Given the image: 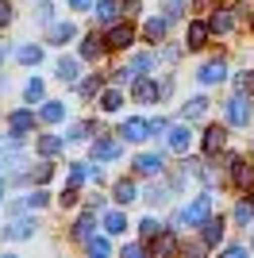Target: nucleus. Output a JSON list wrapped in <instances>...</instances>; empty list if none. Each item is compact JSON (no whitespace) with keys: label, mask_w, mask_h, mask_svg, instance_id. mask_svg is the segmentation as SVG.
<instances>
[{"label":"nucleus","mask_w":254,"mask_h":258,"mask_svg":"<svg viewBox=\"0 0 254 258\" xmlns=\"http://www.w3.org/2000/svg\"><path fill=\"white\" fill-rule=\"evenodd\" d=\"M119 135H123L127 143H143L154 135V119H123L119 123Z\"/></svg>","instance_id":"1"},{"label":"nucleus","mask_w":254,"mask_h":258,"mask_svg":"<svg viewBox=\"0 0 254 258\" xmlns=\"http://www.w3.org/2000/svg\"><path fill=\"white\" fill-rule=\"evenodd\" d=\"M223 112H227V123H235V127H246V123H250V104H246L243 93L227 100V108H223Z\"/></svg>","instance_id":"2"},{"label":"nucleus","mask_w":254,"mask_h":258,"mask_svg":"<svg viewBox=\"0 0 254 258\" xmlns=\"http://www.w3.org/2000/svg\"><path fill=\"white\" fill-rule=\"evenodd\" d=\"M204 220H212V193H201L185 208V224H204Z\"/></svg>","instance_id":"3"},{"label":"nucleus","mask_w":254,"mask_h":258,"mask_svg":"<svg viewBox=\"0 0 254 258\" xmlns=\"http://www.w3.org/2000/svg\"><path fill=\"white\" fill-rule=\"evenodd\" d=\"M104 43L112 46V50H127V46L135 43V31H131L127 23H112V27H108V35H104Z\"/></svg>","instance_id":"4"},{"label":"nucleus","mask_w":254,"mask_h":258,"mask_svg":"<svg viewBox=\"0 0 254 258\" xmlns=\"http://www.w3.org/2000/svg\"><path fill=\"white\" fill-rule=\"evenodd\" d=\"M135 170L143 173V177H154V173L166 170V162H162V154H139V158H135Z\"/></svg>","instance_id":"5"},{"label":"nucleus","mask_w":254,"mask_h":258,"mask_svg":"<svg viewBox=\"0 0 254 258\" xmlns=\"http://www.w3.org/2000/svg\"><path fill=\"white\" fill-rule=\"evenodd\" d=\"M197 77H201L204 85H220L223 77H227V66H223L220 58H216V62H204V66H201V74H197Z\"/></svg>","instance_id":"6"},{"label":"nucleus","mask_w":254,"mask_h":258,"mask_svg":"<svg viewBox=\"0 0 254 258\" xmlns=\"http://www.w3.org/2000/svg\"><path fill=\"white\" fill-rule=\"evenodd\" d=\"M162 97V85H154L150 77H139L135 81V100L139 104H150V100H158Z\"/></svg>","instance_id":"7"},{"label":"nucleus","mask_w":254,"mask_h":258,"mask_svg":"<svg viewBox=\"0 0 254 258\" xmlns=\"http://www.w3.org/2000/svg\"><path fill=\"white\" fill-rule=\"evenodd\" d=\"M189 139H193V131L185 127V123H177V127H169V151H177V154H185L189 151Z\"/></svg>","instance_id":"8"},{"label":"nucleus","mask_w":254,"mask_h":258,"mask_svg":"<svg viewBox=\"0 0 254 258\" xmlns=\"http://www.w3.org/2000/svg\"><path fill=\"white\" fill-rule=\"evenodd\" d=\"M223 143H227V131H223L220 123H212V127L204 131V154H216V151H223Z\"/></svg>","instance_id":"9"},{"label":"nucleus","mask_w":254,"mask_h":258,"mask_svg":"<svg viewBox=\"0 0 254 258\" xmlns=\"http://www.w3.org/2000/svg\"><path fill=\"white\" fill-rule=\"evenodd\" d=\"M231 177H235V185H239V189H250V181H254V166H246L243 158H231Z\"/></svg>","instance_id":"10"},{"label":"nucleus","mask_w":254,"mask_h":258,"mask_svg":"<svg viewBox=\"0 0 254 258\" xmlns=\"http://www.w3.org/2000/svg\"><path fill=\"white\" fill-rule=\"evenodd\" d=\"M93 158H100V162L119 158V143H116V139H96V143H93Z\"/></svg>","instance_id":"11"},{"label":"nucleus","mask_w":254,"mask_h":258,"mask_svg":"<svg viewBox=\"0 0 254 258\" xmlns=\"http://www.w3.org/2000/svg\"><path fill=\"white\" fill-rule=\"evenodd\" d=\"M93 12H96V20H100V23H116V16H119V0H96Z\"/></svg>","instance_id":"12"},{"label":"nucleus","mask_w":254,"mask_h":258,"mask_svg":"<svg viewBox=\"0 0 254 258\" xmlns=\"http://www.w3.org/2000/svg\"><path fill=\"white\" fill-rule=\"evenodd\" d=\"M8 127H12V135H27V131L35 127V116H31V112H12Z\"/></svg>","instance_id":"13"},{"label":"nucleus","mask_w":254,"mask_h":258,"mask_svg":"<svg viewBox=\"0 0 254 258\" xmlns=\"http://www.w3.org/2000/svg\"><path fill=\"white\" fill-rule=\"evenodd\" d=\"M208 31H212V23H189V31H185V43L193 46V50H197V46H204V39H208Z\"/></svg>","instance_id":"14"},{"label":"nucleus","mask_w":254,"mask_h":258,"mask_svg":"<svg viewBox=\"0 0 254 258\" xmlns=\"http://www.w3.org/2000/svg\"><path fill=\"white\" fill-rule=\"evenodd\" d=\"M204 247H220V239H223V220H204Z\"/></svg>","instance_id":"15"},{"label":"nucleus","mask_w":254,"mask_h":258,"mask_svg":"<svg viewBox=\"0 0 254 258\" xmlns=\"http://www.w3.org/2000/svg\"><path fill=\"white\" fill-rule=\"evenodd\" d=\"M104 39H100V35H89V39H85V43H81V58H85V62H93V58H100V50H104Z\"/></svg>","instance_id":"16"},{"label":"nucleus","mask_w":254,"mask_h":258,"mask_svg":"<svg viewBox=\"0 0 254 258\" xmlns=\"http://www.w3.org/2000/svg\"><path fill=\"white\" fill-rule=\"evenodd\" d=\"M150 66H154V54H135V58H131V62L123 66V70H127L131 77H139V74H147Z\"/></svg>","instance_id":"17"},{"label":"nucleus","mask_w":254,"mask_h":258,"mask_svg":"<svg viewBox=\"0 0 254 258\" xmlns=\"http://www.w3.org/2000/svg\"><path fill=\"white\" fill-rule=\"evenodd\" d=\"M74 35H77V27H74V23H54V27H50V43L66 46L70 39H74Z\"/></svg>","instance_id":"18"},{"label":"nucleus","mask_w":254,"mask_h":258,"mask_svg":"<svg viewBox=\"0 0 254 258\" xmlns=\"http://www.w3.org/2000/svg\"><path fill=\"white\" fill-rule=\"evenodd\" d=\"M31 231H35V224H31V220H12V224L4 227V235H8V239H27Z\"/></svg>","instance_id":"19"},{"label":"nucleus","mask_w":254,"mask_h":258,"mask_svg":"<svg viewBox=\"0 0 254 258\" xmlns=\"http://www.w3.org/2000/svg\"><path fill=\"white\" fill-rule=\"evenodd\" d=\"M166 27H169V20H158V16H154V20H147V23H143V35H147L150 43H158L162 35H166Z\"/></svg>","instance_id":"20"},{"label":"nucleus","mask_w":254,"mask_h":258,"mask_svg":"<svg viewBox=\"0 0 254 258\" xmlns=\"http://www.w3.org/2000/svg\"><path fill=\"white\" fill-rule=\"evenodd\" d=\"M62 147H66L62 135H42V139H39V154H46V158H50V154H58Z\"/></svg>","instance_id":"21"},{"label":"nucleus","mask_w":254,"mask_h":258,"mask_svg":"<svg viewBox=\"0 0 254 258\" xmlns=\"http://www.w3.org/2000/svg\"><path fill=\"white\" fill-rule=\"evenodd\" d=\"M85 177H100V170H89L85 162H74V166H70V185H81Z\"/></svg>","instance_id":"22"},{"label":"nucleus","mask_w":254,"mask_h":258,"mask_svg":"<svg viewBox=\"0 0 254 258\" xmlns=\"http://www.w3.org/2000/svg\"><path fill=\"white\" fill-rule=\"evenodd\" d=\"M104 231H108V235L127 231V216H123V212H108V216H104Z\"/></svg>","instance_id":"23"},{"label":"nucleus","mask_w":254,"mask_h":258,"mask_svg":"<svg viewBox=\"0 0 254 258\" xmlns=\"http://www.w3.org/2000/svg\"><path fill=\"white\" fill-rule=\"evenodd\" d=\"M39 116H42V119H46V123H58V119H62V116H66V108H62V104H58V100H46V104H42V108H39Z\"/></svg>","instance_id":"24"},{"label":"nucleus","mask_w":254,"mask_h":258,"mask_svg":"<svg viewBox=\"0 0 254 258\" xmlns=\"http://www.w3.org/2000/svg\"><path fill=\"white\" fill-rule=\"evenodd\" d=\"M204 108H208V100H204V97H193L189 104L181 108V116H185V119H197V116H204Z\"/></svg>","instance_id":"25"},{"label":"nucleus","mask_w":254,"mask_h":258,"mask_svg":"<svg viewBox=\"0 0 254 258\" xmlns=\"http://www.w3.org/2000/svg\"><path fill=\"white\" fill-rule=\"evenodd\" d=\"M135 197H139L135 181H119V185H116V201H119V205H131Z\"/></svg>","instance_id":"26"},{"label":"nucleus","mask_w":254,"mask_h":258,"mask_svg":"<svg viewBox=\"0 0 254 258\" xmlns=\"http://www.w3.org/2000/svg\"><path fill=\"white\" fill-rule=\"evenodd\" d=\"M58 77L62 81H77V58H62L58 62Z\"/></svg>","instance_id":"27"},{"label":"nucleus","mask_w":254,"mask_h":258,"mask_svg":"<svg viewBox=\"0 0 254 258\" xmlns=\"http://www.w3.org/2000/svg\"><path fill=\"white\" fill-rule=\"evenodd\" d=\"M231 12H235V8H231ZM231 12H216V16H212V31H231V23H235Z\"/></svg>","instance_id":"28"},{"label":"nucleus","mask_w":254,"mask_h":258,"mask_svg":"<svg viewBox=\"0 0 254 258\" xmlns=\"http://www.w3.org/2000/svg\"><path fill=\"white\" fill-rule=\"evenodd\" d=\"M119 104H123V97H119V89H108L104 97H100V108H104V112H116Z\"/></svg>","instance_id":"29"},{"label":"nucleus","mask_w":254,"mask_h":258,"mask_svg":"<svg viewBox=\"0 0 254 258\" xmlns=\"http://www.w3.org/2000/svg\"><path fill=\"white\" fill-rule=\"evenodd\" d=\"M89 231H93V212H85L74 224V239H89Z\"/></svg>","instance_id":"30"},{"label":"nucleus","mask_w":254,"mask_h":258,"mask_svg":"<svg viewBox=\"0 0 254 258\" xmlns=\"http://www.w3.org/2000/svg\"><path fill=\"white\" fill-rule=\"evenodd\" d=\"M139 231H143V239H154V235H162V224L154 220V216H147V220L139 224Z\"/></svg>","instance_id":"31"},{"label":"nucleus","mask_w":254,"mask_h":258,"mask_svg":"<svg viewBox=\"0 0 254 258\" xmlns=\"http://www.w3.org/2000/svg\"><path fill=\"white\" fill-rule=\"evenodd\" d=\"M20 62L39 66V62H42V50H39V46H20Z\"/></svg>","instance_id":"32"},{"label":"nucleus","mask_w":254,"mask_h":258,"mask_svg":"<svg viewBox=\"0 0 254 258\" xmlns=\"http://www.w3.org/2000/svg\"><path fill=\"white\" fill-rule=\"evenodd\" d=\"M85 247H89V254H100V258H104L108 250H112V247H108V239H93V235L85 239Z\"/></svg>","instance_id":"33"},{"label":"nucleus","mask_w":254,"mask_h":258,"mask_svg":"<svg viewBox=\"0 0 254 258\" xmlns=\"http://www.w3.org/2000/svg\"><path fill=\"white\" fill-rule=\"evenodd\" d=\"M23 97L31 100V104H35V100H42V81H39V77H31V81H27V89H23Z\"/></svg>","instance_id":"34"},{"label":"nucleus","mask_w":254,"mask_h":258,"mask_svg":"<svg viewBox=\"0 0 254 258\" xmlns=\"http://www.w3.org/2000/svg\"><path fill=\"white\" fill-rule=\"evenodd\" d=\"M58 201H62V208H74V205H77V185H66Z\"/></svg>","instance_id":"35"},{"label":"nucleus","mask_w":254,"mask_h":258,"mask_svg":"<svg viewBox=\"0 0 254 258\" xmlns=\"http://www.w3.org/2000/svg\"><path fill=\"white\" fill-rule=\"evenodd\" d=\"M235 220H239V224H250V220H254V205H246V201H243V205L235 208Z\"/></svg>","instance_id":"36"},{"label":"nucleus","mask_w":254,"mask_h":258,"mask_svg":"<svg viewBox=\"0 0 254 258\" xmlns=\"http://www.w3.org/2000/svg\"><path fill=\"white\" fill-rule=\"evenodd\" d=\"M235 89L239 93H254V74H239L235 77Z\"/></svg>","instance_id":"37"},{"label":"nucleus","mask_w":254,"mask_h":258,"mask_svg":"<svg viewBox=\"0 0 254 258\" xmlns=\"http://www.w3.org/2000/svg\"><path fill=\"white\" fill-rule=\"evenodd\" d=\"M147 201H150V205H162V201H166V185H150V189H147Z\"/></svg>","instance_id":"38"},{"label":"nucleus","mask_w":254,"mask_h":258,"mask_svg":"<svg viewBox=\"0 0 254 258\" xmlns=\"http://www.w3.org/2000/svg\"><path fill=\"white\" fill-rule=\"evenodd\" d=\"M181 12H185V4H181V0H166V20H177Z\"/></svg>","instance_id":"39"},{"label":"nucleus","mask_w":254,"mask_h":258,"mask_svg":"<svg viewBox=\"0 0 254 258\" xmlns=\"http://www.w3.org/2000/svg\"><path fill=\"white\" fill-rule=\"evenodd\" d=\"M166 250H173V235H162L158 243H154V254H166Z\"/></svg>","instance_id":"40"},{"label":"nucleus","mask_w":254,"mask_h":258,"mask_svg":"<svg viewBox=\"0 0 254 258\" xmlns=\"http://www.w3.org/2000/svg\"><path fill=\"white\" fill-rule=\"evenodd\" d=\"M46 205V193H42V189H35L31 197H27V208H42Z\"/></svg>","instance_id":"41"},{"label":"nucleus","mask_w":254,"mask_h":258,"mask_svg":"<svg viewBox=\"0 0 254 258\" xmlns=\"http://www.w3.org/2000/svg\"><path fill=\"white\" fill-rule=\"evenodd\" d=\"M96 89H100V77H89V81L81 85V97H93Z\"/></svg>","instance_id":"42"},{"label":"nucleus","mask_w":254,"mask_h":258,"mask_svg":"<svg viewBox=\"0 0 254 258\" xmlns=\"http://www.w3.org/2000/svg\"><path fill=\"white\" fill-rule=\"evenodd\" d=\"M85 135H89V123H77V127H70V135H66V139H85Z\"/></svg>","instance_id":"43"},{"label":"nucleus","mask_w":254,"mask_h":258,"mask_svg":"<svg viewBox=\"0 0 254 258\" xmlns=\"http://www.w3.org/2000/svg\"><path fill=\"white\" fill-rule=\"evenodd\" d=\"M139 254H143V243H127L123 247V258H139Z\"/></svg>","instance_id":"44"},{"label":"nucleus","mask_w":254,"mask_h":258,"mask_svg":"<svg viewBox=\"0 0 254 258\" xmlns=\"http://www.w3.org/2000/svg\"><path fill=\"white\" fill-rule=\"evenodd\" d=\"M8 20H12V4H8V0H0V27H4Z\"/></svg>","instance_id":"45"},{"label":"nucleus","mask_w":254,"mask_h":258,"mask_svg":"<svg viewBox=\"0 0 254 258\" xmlns=\"http://www.w3.org/2000/svg\"><path fill=\"white\" fill-rule=\"evenodd\" d=\"M50 173H54V166H39V170H35V181H46Z\"/></svg>","instance_id":"46"},{"label":"nucleus","mask_w":254,"mask_h":258,"mask_svg":"<svg viewBox=\"0 0 254 258\" xmlns=\"http://www.w3.org/2000/svg\"><path fill=\"white\" fill-rule=\"evenodd\" d=\"M70 8H77V12H85V8H93V0H70Z\"/></svg>","instance_id":"47"},{"label":"nucleus","mask_w":254,"mask_h":258,"mask_svg":"<svg viewBox=\"0 0 254 258\" xmlns=\"http://www.w3.org/2000/svg\"><path fill=\"white\" fill-rule=\"evenodd\" d=\"M4 54H8V46H0V58H4Z\"/></svg>","instance_id":"48"},{"label":"nucleus","mask_w":254,"mask_h":258,"mask_svg":"<svg viewBox=\"0 0 254 258\" xmlns=\"http://www.w3.org/2000/svg\"><path fill=\"white\" fill-rule=\"evenodd\" d=\"M0 197H4V177H0Z\"/></svg>","instance_id":"49"},{"label":"nucleus","mask_w":254,"mask_h":258,"mask_svg":"<svg viewBox=\"0 0 254 258\" xmlns=\"http://www.w3.org/2000/svg\"><path fill=\"white\" fill-rule=\"evenodd\" d=\"M250 27H254V12H250Z\"/></svg>","instance_id":"50"},{"label":"nucleus","mask_w":254,"mask_h":258,"mask_svg":"<svg viewBox=\"0 0 254 258\" xmlns=\"http://www.w3.org/2000/svg\"><path fill=\"white\" fill-rule=\"evenodd\" d=\"M250 247H254V243H250Z\"/></svg>","instance_id":"51"}]
</instances>
